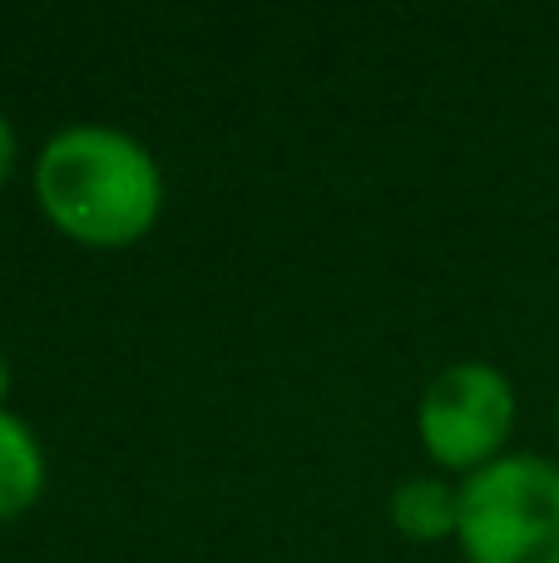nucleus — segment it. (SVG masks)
<instances>
[{"label":"nucleus","instance_id":"nucleus-1","mask_svg":"<svg viewBox=\"0 0 559 563\" xmlns=\"http://www.w3.org/2000/svg\"><path fill=\"white\" fill-rule=\"evenodd\" d=\"M35 198L65 238L129 247L164 208L158 158L114 124H65L35 158Z\"/></svg>","mask_w":559,"mask_h":563},{"label":"nucleus","instance_id":"nucleus-2","mask_svg":"<svg viewBox=\"0 0 559 563\" xmlns=\"http://www.w3.org/2000/svg\"><path fill=\"white\" fill-rule=\"evenodd\" d=\"M465 563H559V465L495 455L461 485Z\"/></svg>","mask_w":559,"mask_h":563},{"label":"nucleus","instance_id":"nucleus-3","mask_svg":"<svg viewBox=\"0 0 559 563\" xmlns=\"http://www.w3.org/2000/svg\"><path fill=\"white\" fill-rule=\"evenodd\" d=\"M515 426V386L491 361H451L421 390L416 430L436 465L481 470Z\"/></svg>","mask_w":559,"mask_h":563},{"label":"nucleus","instance_id":"nucleus-4","mask_svg":"<svg viewBox=\"0 0 559 563\" xmlns=\"http://www.w3.org/2000/svg\"><path fill=\"white\" fill-rule=\"evenodd\" d=\"M40 489H45V450L15 410L0 406V525L25 515Z\"/></svg>","mask_w":559,"mask_h":563},{"label":"nucleus","instance_id":"nucleus-5","mask_svg":"<svg viewBox=\"0 0 559 563\" xmlns=\"http://www.w3.org/2000/svg\"><path fill=\"white\" fill-rule=\"evenodd\" d=\"M392 525L416 544H431L461 529V489H451L436 475H412L392 489Z\"/></svg>","mask_w":559,"mask_h":563},{"label":"nucleus","instance_id":"nucleus-6","mask_svg":"<svg viewBox=\"0 0 559 563\" xmlns=\"http://www.w3.org/2000/svg\"><path fill=\"white\" fill-rule=\"evenodd\" d=\"M10 168H15V129H10V119L0 114V184L10 178Z\"/></svg>","mask_w":559,"mask_h":563},{"label":"nucleus","instance_id":"nucleus-7","mask_svg":"<svg viewBox=\"0 0 559 563\" xmlns=\"http://www.w3.org/2000/svg\"><path fill=\"white\" fill-rule=\"evenodd\" d=\"M6 396H10V361L0 356V406H6Z\"/></svg>","mask_w":559,"mask_h":563},{"label":"nucleus","instance_id":"nucleus-8","mask_svg":"<svg viewBox=\"0 0 559 563\" xmlns=\"http://www.w3.org/2000/svg\"><path fill=\"white\" fill-rule=\"evenodd\" d=\"M555 426H559V410H555Z\"/></svg>","mask_w":559,"mask_h":563}]
</instances>
